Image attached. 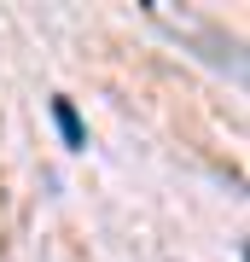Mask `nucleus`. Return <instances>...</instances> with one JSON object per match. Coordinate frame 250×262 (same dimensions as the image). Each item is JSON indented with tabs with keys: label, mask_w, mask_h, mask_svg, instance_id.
<instances>
[{
	"label": "nucleus",
	"mask_w": 250,
	"mask_h": 262,
	"mask_svg": "<svg viewBox=\"0 0 250 262\" xmlns=\"http://www.w3.org/2000/svg\"><path fill=\"white\" fill-rule=\"evenodd\" d=\"M53 122H58V140H64L70 151H87V122H82V111H76V99L58 94L53 99Z\"/></svg>",
	"instance_id": "obj_1"
}]
</instances>
